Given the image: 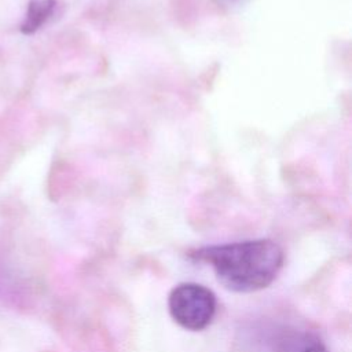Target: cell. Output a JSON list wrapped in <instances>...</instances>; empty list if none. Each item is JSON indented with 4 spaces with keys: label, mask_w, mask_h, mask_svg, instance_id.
<instances>
[{
    "label": "cell",
    "mask_w": 352,
    "mask_h": 352,
    "mask_svg": "<svg viewBox=\"0 0 352 352\" xmlns=\"http://www.w3.org/2000/svg\"><path fill=\"white\" fill-rule=\"evenodd\" d=\"M190 256L210 265L217 280L236 293H252L270 286L285 261L282 248L271 239L204 246Z\"/></svg>",
    "instance_id": "1"
},
{
    "label": "cell",
    "mask_w": 352,
    "mask_h": 352,
    "mask_svg": "<svg viewBox=\"0 0 352 352\" xmlns=\"http://www.w3.org/2000/svg\"><path fill=\"white\" fill-rule=\"evenodd\" d=\"M216 308L214 293L195 282L179 283L168 296V309L172 319L190 331H199L208 327L214 318Z\"/></svg>",
    "instance_id": "2"
},
{
    "label": "cell",
    "mask_w": 352,
    "mask_h": 352,
    "mask_svg": "<svg viewBox=\"0 0 352 352\" xmlns=\"http://www.w3.org/2000/svg\"><path fill=\"white\" fill-rule=\"evenodd\" d=\"M56 0H30L25 18L21 23V32L32 34L37 32L54 14Z\"/></svg>",
    "instance_id": "3"
},
{
    "label": "cell",
    "mask_w": 352,
    "mask_h": 352,
    "mask_svg": "<svg viewBox=\"0 0 352 352\" xmlns=\"http://www.w3.org/2000/svg\"><path fill=\"white\" fill-rule=\"evenodd\" d=\"M302 352H329V351L326 349V346L323 344L315 341V342H309L308 345H305L302 348Z\"/></svg>",
    "instance_id": "4"
}]
</instances>
